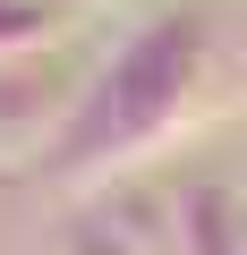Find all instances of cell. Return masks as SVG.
I'll use <instances>...</instances> for the list:
<instances>
[{"mask_svg": "<svg viewBox=\"0 0 247 255\" xmlns=\"http://www.w3.org/2000/svg\"><path fill=\"white\" fill-rule=\"evenodd\" d=\"M222 102H230V77H222V43H213L205 9L162 0V9L128 43H111V60L77 85L60 136L34 153V170L60 196H94L111 179H137L162 153H179Z\"/></svg>", "mask_w": 247, "mask_h": 255, "instance_id": "1", "label": "cell"}, {"mask_svg": "<svg viewBox=\"0 0 247 255\" xmlns=\"http://www.w3.org/2000/svg\"><path fill=\"white\" fill-rule=\"evenodd\" d=\"M68 102H77V85H68L60 51H17V60H0V162H34V153L60 136Z\"/></svg>", "mask_w": 247, "mask_h": 255, "instance_id": "2", "label": "cell"}, {"mask_svg": "<svg viewBox=\"0 0 247 255\" xmlns=\"http://www.w3.org/2000/svg\"><path fill=\"white\" fill-rule=\"evenodd\" d=\"M60 43V0H0V60L51 51Z\"/></svg>", "mask_w": 247, "mask_h": 255, "instance_id": "3", "label": "cell"}, {"mask_svg": "<svg viewBox=\"0 0 247 255\" xmlns=\"http://www.w3.org/2000/svg\"><path fill=\"white\" fill-rule=\"evenodd\" d=\"M51 255H137V247H128V238H119V230H111V221L77 196V221L60 230V247H51Z\"/></svg>", "mask_w": 247, "mask_h": 255, "instance_id": "4", "label": "cell"}, {"mask_svg": "<svg viewBox=\"0 0 247 255\" xmlns=\"http://www.w3.org/2000/svg\"><path fill=\"white\" fill-rule=\"evenodd\" d=\"M60 9H68V0H60Z\"/></svg>", "mask_w": 247, "mask_h": 255, "instance_id": "5", "label": "cell"}]
</instances>
